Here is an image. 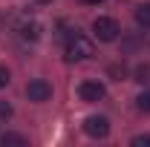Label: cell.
I'll use <instances>...</instances> for the list:
<instances>
[{
	"label": "cell",
	"mask_w": 150,
	"mask_h": 147,
	"mask_svg": "<svg viewBox=\"0 0 150 147\" xmlns=\"http://www.w3.org/2000/svg\"><path fill=\"white\" fill-rule=\"evenodd\" d=\"M9 81H12V78H9V69H6V66H0V90H3Z\"/></svg>",
	"instance_id": "obj_13"
},
{
	"label": "cell",
	"mask_w": 150,
	"mask_h": 147,
	"mask_svg": "<svg viewBox=\"0 0 150 147\" xmlns=\"http://www.w3.org/2000/svg\"><path fill=\"white\" fill-rule=\"evenodd\" d=\"M90 55H93V40H87L78 32L72 37H67V61H84Z\"/></svg>",
	"instance_id": "obj_1"
},
{
	"label": "cell",
	"mask_w": 150,
	"mask_h": 147,
	"mask_svg": "<svg viewBox=\"0 0 150 147\" xmlns=\"http://www.w3.org/2000/svg\"><path fill=\"white\" fill-rule=\"evenodd\" d=\"M136 23L144 26V29H150V3H144V6L136 9Z\"/></svg>",
	"instance_id": "obj_7"
},
{
	"label": "cell",
	"mask_w": 150,
	"mask_h": 147,
	"mask_svg": "<svg viewBox=\"0 0 150 147\" xmlns=\"http://www.w3.org/2000/svg\"><path fill=\"white\" fill-rule=\"evenodd\" d=\"M139 110L142 112H150V90H144L139 95Z\"/></svg>",
	"instance_id": "obj_11"
},
{
	"label": "cell",
	"mask_w": 150,
	"mask_h": 147,
	"mask_svg": "<svg viewBox=\"0 0 150 147\" xmlns=\"http://www.w3.org/2000/svg\"><path fill=\"white\" fill-rule=\"evenodd\" d=\"M93 32H95V37H98V40L110 43V40H115V37H118L121 26H118L112 18H95V20H93Z\"/></svg>",
	"instance_id": "obj_2"
},
{
	"label": "cell",
	"mask_w": 150,
	"mask_h": 147,
	"mask_svg": "<svg viewBox=\"0 0 150 147\" xmlns=\"http://www.w3.org/2000/svg\"><path fill=\"white\" fill-rule=\"evenodd\" d=\"M26 95H29V101H49L52 98V84L49 81H43V78H35V81H29V87H26Z\"/></svg>",
	"instance_id": "obj_3"
},
{
	"label": "cell",
	"mask_w": 150,
	"mask_h": 147,
	"mask_svg": "<svg viewBox=\"0 0 150 147\" xmlns=\"http://www.w3.org/2000/svg\"><path fill=\"white\" fill-rule=\"evenodd\" d=\"M133 147H150V136H136L133 139Z\"/></svg>",
	"instance_id": "obj_12"
},
{
	"label": "cell",
	"mask_w": 150,
	"mask_h": 147,
	"mask_svg": "<svg viewBox=\"0 0 150 147\" xmlns=\"http://www.w3.org/2000/svg\"><path fill=\"white\" fill-rule=\"evenodd\" d=\"M81 3H87V6H98V3H104V0H81Z\"/></svg>",
	"instance_id": "obj_15"
},
{
	"label": "cell",
	"mask_w": 150,
	"mask_h": 147,
	"mask_svg": "<svg viewBox=\"0 0 150 147\" xmlns=\"http://www.w3.org/2000/svg\"><path fill=\"white\" fill-rule=\"evenodd\" d=\"M38 3H49V0H38Z\"/></svg>",
	"instance_id": "obj_16"
},
{
	"label": "cell",
	"mask_w": 150,
	"mask_h": 147,
	"mask_svg": "<svg viewBox=\"0 0 150 147\" xmlns=\"http://www.w3.org/2000/svg\"><path fill=\"white\" fill-rule=\"evenodd\" d=\"M0 144H12V147H26L29 144V141H26V136H15V133H3V136H0Z\"/></svg>",
	"instance_id": "obj_6"
},
{
	"label": "cell",
	"mask_w": 150,
	"mask_h": 147,
	"mask_svg": "<svg viewBox=\"0 0 150 147\" xmlns=\"http://www.w3.org/2000/svg\"><path fill=\"white\" fill-rule=\"evenodd\" d=\"M136 81H142V84H150V64H142V66L136 69Z\"/></svg>",
	"instance_id": "obj_9"
},
{
	"label": "cell",
	"mask_w": 150,
	"mask_h": 147,
	"mask_svg": "<svg viewBox=\"0 0 150 147\" xmlns=\"http://www.w3.org/2000/svg\"><path fill=\"white\" fill-rule=\"evenodd\" d=\"M110 75H115V81L124 78V66H110Z\"/></svg>",
	"instance_id": "obj_14"
},
{
	"label": "cell",
	"mask_w": 150,
	"mask_h": 147,
	"mask_svg": "<svg viewBox=\"0 0 150 147\" xmlns=\"http://www.w3.org/2000/svg\"><path fill=\"white\" fill-rule=\"evenodd\" d=\"M20 35L29 37V40H35V37L40 35V26H38V23H20Z\"/></svg>",
	"instance_id": "obj_8"
},
{
	"label": "cell",
	"mask_w": 150,
	"mask_h": 147,
	"mask_svg": "<svg viewBox=\"0 0 150 147\" xmlns=\"http://www.w3.org/2000/svg\"><path fill=\"white\" fill-rule=\"evenodd\" d=\"M12 104H9V101H0V124H6V121H9V118H12Z\"/></svg>",
	"instance_id": "obj_10"
},
{
	"label": "cell",
	"mask_w": 150,
	"mask_h": 147,
	"mask_svg": "<svg viewBox=\"0 0 150 147\" xmlns=\"http://www.w3.org/2000/svg\"><path fill=\"white\" fill-rule=\"evenodd\" d=\"M84 133L93 136V139H104V136L110 133V121H107L104 115H90V118L84 121Z\"/></svg>",
	"instance_id": "obj_5"
},
{
	"label": "cell",
	"mask_w": 150,
	"mask_h": 147,
	"mask_svg": "<svg viewBox=\"0 0 150 147\" xmlns=\"http://www.w3.org/2000/svg\"><path fill=\"white\" fill-rule=\"evenodd\" d=\"M78 95H81V101H87V104H95V101H101L107 90H104V84H98V81H84L81 87H78Z\"/></svg>",
	"instance_id": "obj_4"
}]
</instances>
